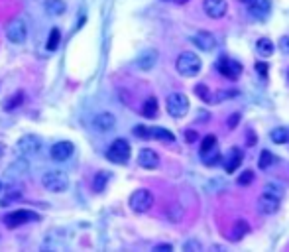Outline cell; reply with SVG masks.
Here are the masks:
<instances>
[{
	"mask_svg": "<svg viewBox=\"0 0 289 252\" xmlns=\"http://www.w3.org/2000/svg\"><path fill=\"white\" fill-rule=\"evenodd\" d=\"M185 138H187V142H189V144H193V142H197V140H199V136H197V134H195L193 130L185 132Z\"/></svg>",
	"mask_w": 289,
	"mask_h": 252,
	"instance_id": "36",
	"label": "cell"
},
{
	"mask_svg": "<svg viewBox=\"0 0 289 252\" xmlns=\"http://www.w3.org/2000/svg\"><path fill=\"white\" fill-rule=\"evenodd\" d=\"M142 115L146 116V118H156L157 116V99L156 97H150V99L144 103V107H142Z\"/></svg>",
	"mask_w": 289,
	"mask_h": 252,
	"instance_id": "21",
	"label": "cell"
},
{
	"mask_svg": "<svg viewBox=\"0 0 289 252\" xmlns=\"http://www.w3.org/2000/svg\"><path fill=\"white\" fill-rule=\"evenodd\" d=\"M203 8L207 12L209 18L213 20H219L226 14V8H228V2L226 0H205L203 2Z\"/></svg>",
	"mask_w": 289,
	"mask_h": 252,
	"instance_id": "9",
	"label": "cell"
},
{
	"mask_svg": "<svg viewBox=\"0 0 289 252\" xmlns=\"http://www.w3.org/2000/svg\"><path fill=\"white\" fill-rule=\"evenodd\" d=\"M45 10L49 16H61L65 12V2L63 0H45Z\"/></svg>",
	"mask_w": 289,
	"mask_h": 252,
	"instance_id": "20",
	"label": "cell"
},
{
	"mask_svg": "<svg viewBox=\"0 0 289 252\" xmlns=\"http://www.w3.org/2000/svg\"><path fill=\"white\" fill-rule=\"evenodd\" d=\"M73 152H75V146H73V142H69V140L57 142V144L51 146V158L55 161L69 160V158L73 156Z\"/></svg>",
	"mask_w": 289,
	"mask_h": 252,
	"instance_id": "11",
	"label": "cell"
},
{
	"mask_svg": "<svg viewBox=\"0 0 289 252\" xmlns=\"http://www.w3.org/2000/svg\"><path fill=\"white\" fill-rule=\"evenodd\" d=\"M157 63V51L156 49H146L144 53L138 55L136 59V67L140 71H150Z\"/></svg>",
	"mask_w": 289,
	"mask_h": 252,
	"instance_id": "15",
	"label": "cell"
},
{
	"mask_svg": "<svg viewBox=\"0 0 289 252\" xmlns=\"http://www.w3.org/2000/svg\"><path fill=\"white\" fill-rule=\"evenodd\" d=\"M107 182H109V174H107V172L97 174V178H94V191H103Z\"/></svg>",
	"mask_w": 289,
	"mask_h": 252,
	"instance_id": "30",
	"label": "cell"
},
{
	"mask_svg": "<svg viewBox=\"0 0 289 252\" xmlns=\"http://www.w3.org/2000/svg\"><path fill=\"white\" fill-rule=\"evenodd\" d=\"M240 2H242V4H248V6H250V4L254 2V0H240Z\"/></svg>",
	"mask_w": 289,
	"mask_h": 252,
	"instance_id": "39",
	"label": "cell"
},
{
	"mask_svg": "<svg viewBox=\"0 0 289 252\" xmlns=\"http://www.w3.org/2000/svg\"><path fill=\"white\" fill-rule=\"evenodd\" d=\"M59 42H61V32L57 28H53L49 32V38H47V51H55L57 46H59Z\"/></svg>",
	"mask_w": 289,
	"mask_h": 252,
	"instance_id": "24",
	"label": "cell"
},
{
	"mask_svg": "<svg viewBox=\"0 0 289 252\" xmlns=\"http://www.w3.org/2000/svg\"><path fill=\"white\" fill-rule=\"evenodd\" d=\"M215 148H217V136L215 134H209V136L203 138V142H201V154H207V152H211Z\"/></svg>",
	"mask_w": 289,
	"mask_h": 252,
	"instance_id": "25",
	"label": "cell"
},
{
	"mask_svg": "<svg viewBox=\"0 0 289 252\" xmlns=\"http://www.w3.org/2000/svg\"><path fill=\"white\" fill-rule=\"evenodd\" d=\"M258 209L264 213V215H273V213H277V209H279V197H275V195H271V193H262V197H260V205Z\"/></svg>",
	"mask_w": 289,
	"mask_h": 252,
	"instance_id": "14",
	"label": "cell"
},
{
	"mask_svg": "<svg viewBox=\"0 0 289 252\" xmlns=\"http://www.w3.org/2000/svg\"><path fill=\"white\" fill-rule=\"evenodd\" d=\"M195 93H197V97H201L205 103H215V97H211L213 93L209 91V87L207 85H203V83H199L197 87H195Z\"/></svg>",
	"mask_w": 289,
	"mask_h": 252,
	"instance_id": "28",
	"label": "cell"
},
{
	"mask_svg": "<svg viewBox=\"0 0 289 252\" xmlns=\"http://www.w3.org/2000/svg\"><path fill=\"white\" fill-rule=\"evenodd\" d=\"M238 122H240V115H238V113H234V115L228 118V122H226V124H228V128L232 130V128H236V126H238Z\"/></svg>",
	"mask_w": 289,
	"mask_h": 252,
	"instance_id": "32",
	"label": "cell"
},
{
	"mask_svg": "<svg viewBox=\"0 0 289 252\" xmlns=\"http://www.w3.org/2000/svg\"><path fill=\"white\" fill-rule=\"evenodd\" d=\"M150 136L152 138H157V140H163V142H175V136L169 132V130H165V128H150Z\"/></svg>",
	"mask_w": 289,
	"mask_h": 252,
	"instance_id": "23",
	"label": "cell"
},
{
	"mask_svg": "<svg viewBox=\"0 0 289 252\" xmlns=\"http://www.w3.org/2000/svg\"><path fill=\"white\" fill-rule=\"evenodd\" d=\"M175 67H177L179 75H183V77H195V75H199V71H201L199 55H195L193 51H183V53H179L177 61H175Z\"/></svg>",
	"mask_w": 289,
	"mask_h": 252,
	"instance_id": "1",
	"label": "cell"
},
{
	"mask_svg": "<svg viewBox=\"0 0 289 252\" xmlns=\"http://www.w3.org/2000/svg\"><path fill=\"white\" fill-rule=\"evenodd\" d=\"M191 42L199 47L201 51H213V49L217 47V38H215L211 32H207V30L197 32V34L191 38Z\"/></svg>",
	"mask_w": 289,
	"mask_h": 252,
	"instance_id": "10",
	"label": "cell"
},
{
	"mask_svg": "<svg viewBox=\"0 0 289 252\" xmlns=\"http://www.w3.org/2000/svg\"><path fill=\"white\" fill-rule=\"evenodd\" d=\"M273 161H275V156H273L269 150H262V154H260V160H258V165H260L262 170H266V167H269Z\"/></svg>",
	"mask_w": 289,
	"mask_h": 252,
	"instance_id": "27",
	"label": "cell"
},
{
	"mask_svg": "<svg viewBox=\"0 0 289 252\" xmlns=\"http://www.w3.org/2000/svg\"><path fill=\"white\" fill-rule=\"evenodd\" d=\"M138 163L142 167H146V170H156L159 165V154L156 150H152V148H144L138 154Z\"/></svg>",
	"mask_w": 289,
	"mask_h": 252,
	"instance_id": "13",
	"label": "cell"
},
{
	"mask_svg": "<svg viewBox=\"0 0 289 252\" xmlns=\"http://www.w3.org/2000/svg\"><path fill=\"white\" fill-rule=\"evenodd\" d=\"M242 163V152L238 150V148H230V152H228V156H226V161H224V170L228 172V174H232V172H236V167Z\"/></svg>",
	"mask_w": 289,
	"mask_h": 252,
	"instance_id": "17",
	"label": "cell"
},
{
	"mask_svg": "<svg viewBox=\"0 0 289 252\" xmlns=\"http://www.w3.org/2000/svg\"><path fill=\"white\" fill-rule=\"evenodd\" d=\"M4 221H6L8 229H14V227L24 225V223H30V221H40V215L34 213V211H28V209H18L14 213H8Z\"/></svg>",
	"mask_w": 289,
	"mask_h": 252,
	"instance_id": "6",
	"label": "cell"
},
{
	"mask_svg": "<svg viewBox=\"0 0 289 252\" xmlns=\"http://www.w3.org/2000/svg\"><path fill=\"white\" fill-rule=\"evenodd\" d=\"M107 158L114 163H128L130 160V144L124 140V138H118L114 140L107 152Z\"/></svg>",
	"mask_w": 289,
	"mask_h": 252,
	"instance_id": "5",
	"label": "cell"
},
{
	"mask_svg": "<svg viewBox=\"0 0 289 252\" xmlns=\"http://www.w3.org/2000/svg\"><path fill=\"white\" fill-rule=\"evenodd\" d=\"M134 134H138V136H150V130L144 128V126H136V128H134Z\"/></svg>",
	"mask_w": 289,
	"mask_h": 252,
	"instance_id": "35",
	"label": "cell"
},
{
	"mask_svg": "<svg viewBox=\"0 0 289 252\" xmlns=\"http://www.w3.org/2000/svg\"><path fill=\"white\" fill-rule=\"evenodd\" d=\"M252 182H254V172H252V170L242 172V174H240V178H238V184L240 185H250Z\"/></svg>",
	"mask_w": 289,
	"mask_h": 252,
	"instance_id": "31",
	"label": "cell"
},
{
	"mask_svg": "<svg viewBox=\"0 0 289 252\" xmlns=\"http://www.w3.org/2000/svg\"><path fill=\"white\" fill-rule=\"evenodd\" d=\"M250 232V225L246 223L244 219H238L236 223H234V227H232V240H242L246 234Z\"/></svg>",
	"mask_w": 289,
	"mask_h": 252,
	"instance_id": "19",
	"label": "cell"
},
{
	"mask_svg": "<svg viewBox=\"0 0 289 252\" xmlns=\"http://www.w3.org/2000/svg\"><path fill=\"white\" fill-rule=\"evenodd\" d=\"M154 250H156V252H161V250H167V252H169V250H173V246H171V244H157Z\"/></svg>",
	"mask_w": 289,
	"mask_h": 252,
	"instance_id": "37",
	"label": "cell"
},
{
	"mask_svg": "<svg viewBox=\"0 0 289 252\" xmlns=\"http://www.w3.org/2000/svg\"><path fill=\"white\" fill-rule=\"evenodd\" d=\"M269 10H271V2L269 0H254L250 4V12L256 18H266L267 14H269Z\"/></svg>",
	"mask_w": 289,
	"mask_h": 252,
	"instance_id": "18",
	"label": "cell"
},
{
	"mask_svg": "<svg viewBox=\"0 0 289 252\" xmlns=\"http://www.w3.org/2000/svg\"><path fill=\"white\" fill-rule=\"evenodd\" d=\"M0 191H2V184H0Z\"/></svg>",
	"mask_w": 289,
	"mask_h": 252,
	"instance_id": "41",
	"label": "cell"
},
{
	"mask_svg": "<svg viewBox=\"0 0 289 252\" xmlns=\"http://www.w3.org/2000/svg\"><path fill=\"white\" fill-rule=\"evenodd\" d=\"M128 205H130V209H132L134 213H146L154 205V195L148 189H136L132 195H130Z\"/></svg>",
	"mask_w": 289,
	"mask_h": 252,
	"instance_id": "4",
	"label": "cell"
},
{
	"mask_svg": "<svg viewBox=\"0 0 289 252\" xmlns=\"http://www.w3.org/2000/svg\"><path fill=\"white\" fill-rule=\"evenodd\" d=\"M92 124H94V130H99V132H109V130L114 128L116 118H114L111 113H101V115L94 116Z\"/></svg>",
	"mask_w": 289,
	"mask_h": 252,
	"instance_id": "16",
	"label": "cell"
},
{
	"mask_svg": "<svg viewBox=\"0 0 289 252\" xmlns=\"http://www.w3.org/2000/svg\"><path fill=\"white\" fill-rule=\"evenodd\" d=\"M42 185L51 193H61V191H65L69 187V178H67L65 172H61V170H51V172L44 174Z\"/></svg>",
	"mask_w": 289,
	"mask_h": 252,
	"instance_id": "2",
	"label": "cell"
},
{
	"mask_svg": "<svg viewBox=\"0 0 289 252\" xmlns=\"http://www.w3.org/2000/svg\"><path fill=\"white\" fill-rule=\"evenodd\" d=\"M26 32L28 30H26V24H24L22 18H14L6 28V38L12 44H24L26 42Z\"/></svg>",
	"mask_w": 289,
	"mask_h": 252,
	"instance_id": "7",
	"label": "cell"
},
{
	"mask_svg": "<svg viewBox=\"0 0 289 252\" xmlns=\"http://www.w3.org/2000/svg\"><path fill=\"white\" fill-rule=\"evenodd\" d=\"M279 47H281V51H283V53H289V38L287 36H283V38L279 40Z\"/></svg>",
	"mask_w": 289,
	"mask_h": 252,
	"instance_id": "34",
	"label": "cell"
},
{
	"mask_svg": "<svg viewBox=\"0 0 289 252\" xmlns=\"http://www.w3.org/2000/svg\"><path fill=\"white\" fill-rule=\"evenodd\" d=\"M165 107H167V113L173 118H181V116L187 115V111H189V99L183 93H171L167 97V101H165Z\"/></svg>",
	"mask_w": 289,
	"mask_h": 252,
	"instance_id": "3",
	"label": "cell"
},
{
	"mask_svg": "<svg viewBox=\"0 0 289 252\" xmlns=\"http://www.w3.org/2000/svg\"><path fill=\"white\" fill-rule=\"evenodd\" d=\"M287 77H289V69H287Z\"/></svg>",
	"mask_w": 289,
	"mask_h": 252,
	"instance_id": "42",
	"label": "cell"
},
{
	"mask_svg": "<svg viewBox=\"0 0 289 252\" xmlns=\"http://www.w3.org/2000/svg\"><path fill=\"white\" fill-rule=\"evenodd\" d=\"M256 47H258V51H260L264 57L273 55V51H275V46H273V42H271L269 38H260L258 44H256Z\"/></svg>",
	"mask_w": 289,
	"mask_h": 252,
	"instance_id": "22",
	"label": "cell"
},
{
	"mask_svg": "<svg viewBox=\"0 0 289 252\" xmlns=\"http://www.w3.org/2000/svg\"><path fill=\"white\" fill-rule=\"evenodd\" d=\"M256 144V134L252 130H248V146H254Z\"/></svg>",
	"mask_w": 289,
	"mask_h": 252,
	"instance_id": "38",
	"label": "cell"
},
{
	"mask_svg": "<svg viewBox=\"0 0 289 252\" xmlns=\"http://www.w3.org/2000/svg\"><path fill=\"white\" fill-rule=\"evenodd\" d=\"M40 146H42L40 138L34 136V134H28V136H24V138L18 140L16 150H18L22 156H34V154H38V152H40Z\"/></svg>",
	"mask_w": 289,
	"mask_h": 252,
	"instance_id": "8",
	"label": "cell"
},
{
	"mask_svg": "<svg viewBox=\"0 0 289 252\" xmlns=\"http://www.w3.org/2000/svg\"><path fill=\"white\" fill-rule=\"evenodd\" d=\"M22 99H24L22 93H14V95H12V99L4 103V109H6V111H12V109H16V107L22 103Z\"/></svg>",
	"mask_w": 289,
	"mask_h": 252,
	"instance_id": "29",
	"label": "cell"
},
{
	"mask_svg": "<svg viewBox=\"0 0 289 252\" xmlns=\"http://www.w3.org/2000/svg\"><path fill=\"white\" fill-rule=\"evenodd\" d=\"M256 71H258L264 79H267V63H262V61H260V63H256Z\"/></svg>",
	"mask_w": 289,
	"mask_h": 252,
	"instance_id": "33",
	"label": "cell"
},
{
	"mask_svg": "<svg viewBox=\"0 0 289 252\" xmlns=\"http://www.w3.org/2000/svg\"><path fill=\"white\" fill-rule=\"evenodd\" d=\"M177 4H185V2H189V0H175Z\"/></svg>",
	"mask_w": 289,
	"mask_h": 252,
	"instance_id": "40",
	"label": "cell"
},
{
	"mask_svg": "<svg viewBox=\"0 0 289 252\" xmlns=\"http://www.w3.org/2000/svg\"><path fill=\"white\" fill-rule=\"evenodd\" d=\"M217 67H219V71L223 73L226 79H236L242 73V65L238 61H234V59H228V57H223Z\"/></svg>",
	"mask_w": 289,
	"mask_h": 252,
	"instance_id": "12",
	"label": "cell"
},
{
	"mask_svg": "<svg viewBox=\"0 0 289 252\" xmlns=\"http://www.w3.org/2000/svg\"><path fill=\"white\" fill-rule=\"evenodd\" d=\"M269 138H271L273 144H283V142H287V130L281 128V126H279V128H273Z\"/></svg>",
	"mask_w": 289,
	"mask_h": 252,
	"instance_id": "26",
	"label": "cell"
}]
</instances>
